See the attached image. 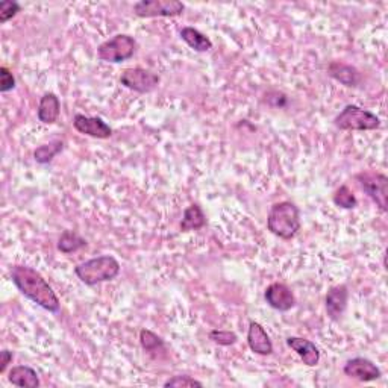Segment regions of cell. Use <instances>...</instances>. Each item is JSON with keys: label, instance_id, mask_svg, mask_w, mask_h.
Listing matches in <instances>:
<instances>
[{"label": "cell", "instance_id": "cell-1", "mask_svg": "<svg viewBox=\"0 0 388 388\" xmlns=\"http://www.w3.org/2000/svg\"><path fill=\"white\" fill-rule=\"evenodd\" d=\"M9 277L25 298L42 306L43 310L49 313H58L61 310V302L56 293L42 277V273H38L35 269L29 267V265H13L9 270Z\"/></svg>", "mask_w": 388, "mask_h": 388}, {"label": "cell", "instance_id": "cell-2", "mask_svg": "<svg viewBox=\"0 0 388 388\" xmlns=\"http://www.w3.org/2000/svg\"><path fill=\"white\" fill-rule=\"evenodd\" d=\"M267 229L282 240H291L301 229V211L293 202H278L270 208Z\"/></svg>", "mask_w": 388, "mask_h": 388}, {"label": "cell", "instance_id": "cell-3", "mask_svg": "<svg viewBox=\"0 0 388 388\" xmlns=\"http://www.w3.org/2000/svg\"><path fill=\"white\" fill-rule=\"evenodd\" d=\"M120 262L114 257L102 255L76 265L75 273L80 282L93 287V285L116 279L120 274Z\"/></svg>", "mask_w": 388, "mask_h": 388}, {"label": "cell", "instance_id": "cell-4", "mask_svg": "<svg viewBox=\"0 0 388 388\" xmlns=\"http://www.w3.org/2000/svg\"><path fill=\"white\" fill-rule=\"evenodd\" d=\"M341 131H375L381 126V120L373 112L356 105H346L334 120Z\"/></svg>", "mask_w": 388, "mask_h": 388}, {"label": "cell", "instance_id": "cell-5", "mask_svg": "<svg viewBox=\"0 0 388 388\" xmlns=\"http://www.w3.org/2000/svg\"><path fill=\"white\" fill-rule=\"evenodd\" d=\"M137 42L128 34H117L97 47V58L104 63L120 64L134 56Z\"/></svg>", "mask_w": 388, "mask_h": 388}, {"label": "cell", "instance_id": "cell-6", "mask_svg": "<svg viewBox=\"0 0 388 388\" xmlns=\"http://www.w3.org/2000/svg\"><path fill=\"white\" fill-rule=\"evenodd\" d=\"M186 11V5L179 0H140L134 5L135 16L141 18L178 17Z\"/></svg>", "mask_w": 388, "mask_h": 388}, {"label": "cell", "instance_id": "cell-7", "mask_svg": "<svg viewBox=\"0 0 388 388\" xmlns=\"http://www.w3.org/2000/svg\"><path fill=\"white\" fill-rule=\"evenodd\" d=\"M361 188L369 194V198L376 203V207L382 212L388 211V194H387V186L388 178L382 173L375 171H363L360 175H356Z\"/></svg>", "mask_w": 388, "mask_h": 388}, {"label": "cell", "instance_id": "cell-8", "mask_svg": "<svg viewBox=\"0 0 388 388\" xmlns=\"http://www.w3.org/2000/svg\"><path fill=\"white\" fill-rule=\"evenodd\" d=\"M159 80L161 79L157 73L141 67L126 68L120 76L121 85H125L132 91H137L140 95L152 93V91L159 85Z\"/></svg>", "mask_w": 388, "mask_h": 388}, {"label": "cell", "instance_id": "cell-9", "mask_svg": "<svg viewBox=\"0 0 388 388\" xmlns=\"http://www.w3.org/2000/svg\"><path fill=\"white\" fill-rule=\"evenodd\" d=\"M264 299L272 306L273 310L285 313L290 311L296 305V298L293 291L290 290L289 285L282 282H273L270 284L264 293Z\"/></svg>", "mask_w": 388, "mask_h": 388}, {"label": "cell", "instance_id": "cell-10", "mask_svg": "<svg viewBox=\"0 0 388 388\" xmlns=\"http://www.w3.org/2000/svg\"><path fill=\"white\" fill-rule=\"evenodd\" d=\"M344 375L360 382H370L381 377V370L373 361L367 358H352L344 364Z\"/></svg>", "mask_w": 388, "mask_h": 388}, {"label": "cell", "instance_id": "cell-11", "mask_svg": "<svg viewBox=\"0 0 388 388\" xmlns=\"http://www.w3.org/2000/svg\"><path fill=\"white\" fill-rule=\"evenodd\" d=\"M73 128L79 132L93 138L105 140L112 135V129L107 121L102 120L100 117H87L83 114H76L73 117Z\"/></svg>", "mask_w": 388, "mask_h": 388}, {"label": "cell", "instance_id": "cell-12", "mask_svg": "<svg viewBox=\"0 0 388 388\" xmlns=\"http://www.w3.org/2000/svg\"><path fill=\"white\" fill-rule=\"evenodd\" d=\"M347 301H349V290L344 284L335 285L332 287L325 298L326 313H328L331 320H340L341 315L346 311Z\"/></svg>", "mask_w": 388, "mask_h": 388}, {"label": "cell", "instance_id": "cell-13", "mask_svg": "<svg viewBox=\"0 0 388 388\" xmlns=\"http://www.w3.org/2000/svg\"><path fill=\"white\" fill-rule=\"evenodd\" d=\"M287 346L299 355L305 365L315 367L320 361V351L313 341L302 339V337H289Z\"/></svg>", "mask_w": 388, "mask_h": 388}, {"label": "cell", "instance_id": "cell-14", "mask_svg": "<svg viewBox=\"0 0 388 388\" xmlns=\"http://www.w3.org/2000/svg\"><path fill=\"white\" fill-rule=\"evenodd\" d=\"M248 344L253 353L258 355H272L273 343L270 337L258 322H250L248 329Z\"/></svg>", "mask_w": 388, "mask_h": 388}, {"label": "cell", "instance_id": "cell-15", "mask_svg": "<svg viewBox=\"0 0 388 388\" xmlns=\"http://www.w3.org/2000/svg\"><path fill=\"white\" fill-rule=\"evenodd\" d=\"M61 112V102L56 95L54 93H44L43 97L40 99L37 117L44 125H54L59 117Z\"/></svg>", "mask_w": 388, "mask_h": 388}, {"label": "cell", "instance_id": "cell-16", "mask_svg": "<svg viewBox=\"0 0 388 388\" xmlns=\"http://www.w3.org/2000/svg\"><path fill=\"white\" fill-rule=\"evenodd\" d=\"M328 73L335 80H339L340 84L346 87H356L360 83V71L352 66H347L339 61H334L328 67Z\"/></svg>", "mask_w": 388, "mask_h": 388}, {"label": "cell", "instance_id": "cell-17", "mask_svg": "<svg viewBox=\"0 0 388 388\" xmlns=\"http://www.w3.org/2000/svg\"><path fill=\"white\" fill-rule=\"evenodd\" d=\"M8 380L16 387H23V388L40 387V377L37 372L28 365H14L8 373Z\"/></svg>", "mask_w": 388, "mask_h": 388}, {"label": "cell", "instance_id": "cell-18", "mask_svg": "<svg viewBox=\"0 0 388 388\" xmlns=\"http://www.w3.org/2000/svg\"><path fill=\"white\" fill-rule=\"evenodd\" d=\"M181 38L187 43L188 47L196 50V52H208V50L212 49L211 40L205 34H202L196 28H191V26L182 28Z\"/></svg>", "mask_w": 388, "mask_h": 388}, {"label": "cell", "instance_id": "cell-19", "mask_svg": "<svg viewBox=\"0 0 388 388\" xmlns=\"http://www.w3.org/2000/svg\"><path fill=\"white\" fill-rule=\"evenodd\" d=\"M207 224V216L202 208L196 203H193L186 211H183L182 222H181V231L190 232V231H199Z\"/></svg>", "mask_w": 388, "mask_h": 388}, {"label": "cell", "instance_id": "cell-20", "mask_svg": "<svg viewBox=\"0 0 388 388\" xmlns=\"http://www.w3.org/2000/svg\"><path fill=\"white\" fill-rule=\"evenodd\" d=\"M87 246V241L75 231H64L58 240V250L66 255L78 252Z\"/></svg>", "mask_w": 388, "mask_h": 388}, {"label": "cell", "instance_id": "cell-21", "mask_svg": "<svg viewBox=\"0 0 388 388\" xmlns=\"http://www.w3.org/2000/svg\"><path fill=\"white\" fill-rule=\"evenodd\" d=\"M63 149H64V141L54 140L47 143V145L37 147L34 152V158L38 164H49V162L52 161Z\"/></svg>", "mask_w": 388, "mask_h": 388}, {"label": "cell", "instance_id": "cell-22", "mask_svg": "<svg viewBox=\"0 0 388 388\" xmlns=\"http://www.w3.org/2000/svg\"><path fill=\"white\" fill-rule=\"evenodd\" d=\"M140 343H141L143 349H145L149 355L166 351L164 340H162L161 337H158L157 334H153L149 329H141V332H140Z\"/></svg>", "mask_w": 388, "mask_h": 388}, {"label": "cell", "instance_id": "cell-23", "mask_svg": "<svg viewBox=\"0 0 388 388\" xmlns=\"http://www.w3.org/2000/svg\"><path fill=\"white\" fill-rule=\"evenodd\" d=\"M332 200L337 207H340L343 210H353L356 205H358V200H356L355 194L347 186H341L339 190H337Z\"/></svg>", "mask_w": 388, "mask_h": 388}, {"label": "cell", "instance_id": "cell-24", "mask_svg": "<svg viewBox=\"0 0 388 388\" xmlns=\"http://www.w3.org/2000/svg\"><path fill=\"white\" fill-rule=\"evenodd\" d=\"M210 340H212L219 346H232L236 344L238 337L236 332L232 331H224V329H214L210 332Z\"/></svg>", "mask_w": 388, "mask_h": 388}, {"label": "cell", "instance_id": "cell-25", "mask_svg": "<svg viewBox=\"0 0 388 388\" xmlns=\"http://www.w3.org/2000/svg\"><path fill=\"white\" fill-rule=\"evenodd\" d=\"M20 11H22V6L14 2V0H4V2H0V23L9 22Z\"/></svg>", "mask_w": 388, "mask_h": 388}, {"label": "cell", "instance_id": "cell-26", "mask_svg": "<svg viewBox=\"0 0 388 388\" xmlns=\"http://www.w3.org/2000/svg\"><path fill=\"white\" fill-rule=\"evenodd\" d=\"M164 387H175V388H188V387H203V384L191 376H173L169 381L164 382Z\"/></svg>", "mask_w": 388, "mask_h": 388}, {"label": "cell", "instance_id": "cell-27", "mask_svg": "<svg viewBox=\"0 0 388 388\" xmlns=\"http://www.w3.org/2000/svg\"><path fill=\"white\" fill-rule=\"evenodd\" d=\"M16 88V78L6 67H0V91L8 93Z\"/></svg>", "mask_w": 388, "mask_h": 388}, {"label": "cell", "instance_id": "cell-28", "mask_svg": "<svg viewBox=\"0 0 388 388\" xmlns=\"http://www.w3.org/2000/svg\"><path fill=\"white\" fill-rule=\"evenodd\" d=\"M11 363H13V352L4 349L2 353H0V373H5L6 367Z\"/></svg>", "mask_w": 388, "mask_h": 388}]
</instances>
